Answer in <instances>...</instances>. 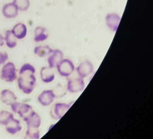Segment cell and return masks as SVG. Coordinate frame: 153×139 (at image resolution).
Wrapping results in <instances>:
<instances>
[{
  "label": "cell",
  "mask_w": 153,
  "mask_h": 139,
  "mask_svg": "<svg viewBox=\"0 0 153 139\" xmlns=\"http://www.w3.org/2000/svg\"><path fill=\"white\" fill-rule=\"evenodd\" d=\"M8 59V54L5 52L0 51V65L5 63Z\"/></svg>",
  "instance_id": "23"
},
{
  "label": "cell",
  "mask_w": 153,
  "mask_h": 139,
  "mask_svg": "<svg viewBox=\"0 0 153 139\" xmlns=\"http://www.w3.org/2000/svg\"><path fill=\"white\" fill-rule=\"evenodd\" d=\"M4 41L7 46L10 49L14 48L17 46V38L14 36L11 30H7L5 32Z\"/></svg>",
  "instance_id": "18"
},
{
  "label": "cell",
  "mask_w": 153,
  "mask_h": 139,
  "mask_svg": "<svg viewBox=\"0 0 153 139\" xmlns=\"http://www.w3.org/2000/svg\"><path fill=\"white\" fill-rule=\"evenodd\" d=\"M27 127L38 128L41 125V119L40 116L34 111H30L23 118Z\"/></svg>",
  "instance_id": "8"
},
{
  "label": "cell",
  "mask_w": 153,
  "mask_h": 139,
  "mask_svg": "<svg viewBox=\"0 0 153 139\" xmlns=\"http://www.w3.org/2000/svg\"><path fill=\"white\" fill-rule=\"evenodd\" d=\"M72 102L70 104L56 103L52 107L51 110V116L55 119H60L69 109Z\"/></svg>",
  "instance_id": "5"
},
{
  "label": "cell",
  "mask_w": 153,
  "mask_h": 139,
  "mask_svg": "<svg viewBox=\"0 0 153 139\" xmlns=\"http://www.w3.org/2000/svg\"><path fill=\"white\" fill-rule=\"evenodd\" d=\"M49 55L50 56L48 58L47 62L48 67L52 68L56 67L63 58V52L59 49L53 50Z\"/></svg>",
  "instance_id": "9"
},
{
  "label": "cell",
  "mask_w": 153,
  "mask_h": 139,
  "mask_svg": "<svg viewBox=\"0 0 153 139\" xmlns=\"http://www.w3.org/2000/svg\"><path fill=\"white\" fill-rule=\"evenodd\" d=\"M14 36L18 40L24 38L27 34V27L23 23H18L16 24L11 30Z\"/></svg>",
  "instance_id": "14"
},
{
  "label": "cell",
  "mask_w": 153,
  "mask_h": 139,
  "mask_svg": "<svg viewBox=\"0 0 153 139\" xmlns=\"http://www.w3.org/2000/svg\"><path fill=\"white\" fill-rule=\"evenodd\" d=\"M55 94L52 90H45L38 96V101L41 105L48 106L53 102Z\"/></svg>",
  "instance_id": "11"
},
{
  "label": "cell",
  "mask_w": 153,
  "mask_h": 139,
  "mask_svg": "<svg viewBox=\"0 0 153 139\" xmlns=\"http://www.w3.org/2000/svg\"><path fill=\"white\" fill-rule=\"evenodd\" d=\"M14 119L13 114L6 110L0 111V124L6 126L10 121Z\"/></svg>",
  "instance_id": "20"
},
{
  "label": "cell",
  "mask_w": 153,
  "mask_h": 139,
  "mask_svg": "<svg viewBox=\"0 0 153 139\" xmlns=\"http://www.w3.org/2000/svg\"><path fill=\"white\" fill-rule=\"evenodd\" d=\"M84 81L81 77L70 80L67 84V90L71 93H76L84 88Z\"/></svg>",
  "instance_id": "6"
},
{
  "label": "cell",
  "mask_w": 153,
  "mask_h": 139,
  "mask_svg": "<svg viewBox=\"0 0 153 139\" xmlns=\"http://www.w3.org/2000/svg\"><path fill=\"white\" fill-rule=\"evenodd\" d=\"M19 10L13 2L5 4L2 9L3 16L7 19H12L16 17L18 15Z\"/></svg>",
  "instance_id": "12"
},
{
  "label": "cell",
  "mask_w": 153,
  "mask_h": 139,
  "mask_svg": "<svg viewBox=\"0 0 153 139\" xmlns=\"http://www.w3.org/2000/svg\"><path fill=\"white\" fill-rule=\"evenodd\" d=\"M5 126L6 131L11 135H14L18 133L22 129L20 121L14 118L11 121H10Z\"/></svg>",
  "instance_id": "17"
},
{
  "label": "cell",
  "mask_w": 153,
  "mask_h": 139,
  "mask_svg": "<svg viewBox=\"0 0 153 139\" xmlns=\"http://www.w3.org/2000/svg\"><path fill=\"white\" fill-rule=\"evenodd\" d=\"M48 37L47 29L42 26H37L34 30L33 40L35 42H41L46 40Z\"/></svg>",
  "instance_id": "16"
},
{
  "label": "cell",
  "mask_w": 153,
  "mask_h": 139,
  "mask_svg": "<svg viewBox=\"0 0 153 139\" xmlns=\"http://www.w3.org/2000/svg\"><path fill=\"white\" fill-rule=\"evenodd\" d=\"M4 38L0 34V47L4 45Z\"/></svg>",
  "instance_id": "24"
},
{
  "label": "cell",
  "mask_w": 153,
  "mask_h": 139,
  "mask_svg": "<svg viewBox=\"0 0 153 139\" xmlns=\"http://www.w3.org/2000/svg\"><path fill=\"white\" fill-rule=\"evenodd\" d=\"M10 106L12 111L14 113H17L20 117H22L23 119L33 110L32 107L26 103L19 102L16 101Z\"/></svg>",
  "instance_id": "4"
},
{
  "label": "cell",
  "mask_w": 153,
  "mask_h": 139,
  "mask_svg": "<svg viewBox=\"0 0 153 139\" xmlns=\"http://www.w3.org/2000/svg\"><path fill=\"white\" fill-rule=\"evenodd\" d=\"M39 131L38 130V128L27 127L26 133V138L38 139L39 138Z\"/></svg>",
  "instance_id": "22"
},
{
  "label": "cell",
  "mask_w": 153,
  "mask_h": 139,
  "mask_svg": "<svg viewBox=\"0 0 153 139\" xmlns=\"http://www.w3.org/2000/svg\"><path fill=\"white\" fill-rule=\"evenodd\" d=\"M59 74L62 77H69L74 72L75 67L73 62L69 59H65L58 64L56 67Z\"/></svg>",
  "instance_id": "3"
},
{
  "label": "cell",
  "mask_w": 153,
  "mask_h": 139,
  "mask_svg": "<svg viewBox=\"0 0 153 139\" xmlns=\"http://www.w3.org/2000/svg\"><path fill=\"white\" fill-rule=\"evenodd\" d=\"M94 67L93 64L88 61H84L77 67L76 71L79 77L84 78L92 73Z\"/></svg>",
  "instance_id": "10"
},
{
  "label": "cell",
  "mask_w": 153,
  "mask_h": 139,
  "mask_svg": "<svg viewBox=\"0 0 153 139\" xmlns=\"http://www.w3.org/2000/svg\"><path fill=\"white\" fill-rule=\"evenodd\" d=\"M40 75L41 80L43 82L48 83L53 81L55 77V74L52 70V68L50 67H43L41 70Z\"/></svg>",
  "instance_id": "15"
},
{
  "label": "cell",
  "mask_w": 153,
  "mask_h": 139,
  "mask_svg": "<svg viewBox=\"0 0 153 139\" xmlns=\"http://www.w3.org/2000/svg\"><path fill=\"white\" fill-rule=\"evenodd\" d=\"M105 21L108 28L113 32H116L121 21V17L116 13H109L105 17Z\"/></svg>",
  "instance_id": "7"
},
{
  "label": "cell",
  "mask_w": 153,
  "mask_h": 139,
  "mask_svg": "<svg viewBox=\"0 0 153 139\" xmlns=\"http://www.w3.org/2000/svg\"><path fill=\"white\" fill-rule=\"evenodd\" d=\"M53 50L48 46H39L34 49V53L39 57L42 58L49 55Z\"/></svg>",
  "instance_id": "19"
},
{
  "label": "cell",
  "mask_w": 153,
  "mask_h": 139,
  "mask_svg": "<svg viewBox=\"0 0 153 139\" xmlns=\"http://www.w3.org/2000/svg\"><path fill=\"white\" fill-rule=\"evenodd\" d=\"M16 77V68L14 64L12 62L5 64L1 69V78L7 82H13Z\"/></svg>",
  "instance_id": "2"
},
{
  "label": "cell",
  "mask_w": 153,
  "mask_h": 139,
  "mask_svg": "<svg viewBox=\"0 0 153 139\" xmlns=\"http://www.w3.org/2000/svg\"><path fill=\"white\" fill-rule=\"evenodd\" d=\"M0 98L2 102L6 105H11L17 100V97L14 93L8 89H4L1 91Z\"/></svg>",
  "instance_id": "13"
},
{
  "label": "cell",
  "mask_w": 153,
  "mask_h": 139,
  "mask_svg": "<svg viewBox=\"0 0 153 139\" xmlns=\"http://www.w3.org/2000/svg\"><path fill=\"white\" fill-rule=\"evenodd\" d=\"M35 72V68L30 64H23L19 70L18 87L25 94L31 93L35 89L36 81Z\"/></svg>",
  "instance_id": "1"
},
{
  "label": "cell",
  "mask_w": 153,
  "mask_h": 139,
  "mask_svg": "<svg viewBox=\"0 0 153 139\" xmlns=\"http://www.w3.org/2000/svg\"><path fill=\"white\" fill-rule=\"evenodd\" d=\"M19 10L25 11L28 10L30 6L29 0H13V2Z\"/></svg>",
  "instance_id": "21"
}]
</instances>
